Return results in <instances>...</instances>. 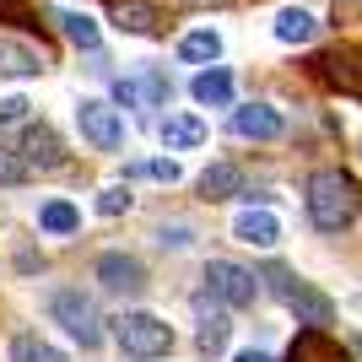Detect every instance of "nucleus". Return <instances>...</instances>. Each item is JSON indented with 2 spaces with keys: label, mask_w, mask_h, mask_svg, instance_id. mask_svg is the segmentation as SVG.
Listing matches in <instances>:
<instances>
[{
  "label": "nucleus",
  "mask_w": 362,
  "mask_h": 362,
  "mask_svg": "<svg viewBox=\"0 0 362 362\" xmlns=\"http://www.w3.org/2000/svg\"><path fill=\"white\" fill-rule=\"evenodd\" d=\"M303 206H308V222H314L319 233H346V227L357 222V189H351V179L341 168H314Z\"/></svg>",
  "instance_id": "1"
},
{
  "label": "nucleus",
  "mask_w": 362,
  "mask_h": 362,
  "mask_svg": "<svg viewBox=\"0 0 362 362\" xmlns=\"http://www.w3.org/2000/svg\"><path fill=\"white\" fill-rule=\"evenodd\" d=\"M259 281H265V287H271L276 298L298 314V325H314V330H319V325H330V319H335V303L325 298V292H314L303 276H292L287 265H265V276H259Z\"/></svg>",
  "instance_id": "2"
},
{
  "label": "nucleus",
  "mask_w": 362,
  "mask_h": 362,
  "mask_svg": "<svg viewBox=\"0 0 362 362\" xmlns=\"http://www.w3.org/2000/svg\"><path fill=\"white\" fill-rule=\"evenodd\" d=\"M114 341H119V351L130 362H157L173 351V330H168L157 314H124L119 325H114Z\"/></svg>",
  "instance_id": "3"
},
{
  "label": "nucleus",
  "mask_w": 362,
  "mask_h": 362,
  "mask_svg": "<svg viewBox=\"0 0 362 362\" xmlns=\"http://www.w3.org/2000/svg\"><path fill=\"white\" fill-rule=\"evenodd\" d=\"M259 281L249 265H238V259H211L206 265V292H211L216 303H227V308H249V303L259 298Z\"/></svg>",
  "instance_id": "4"
},
{
  "label": "nucleus",
  "mask_w": 362,
  "mask_h": 362,
  "mask_svg": "<svg viewBox=\"0 0 362 362\" xmlns=\"http://www.w3.org/2000/svg\"><path fill=\"white\" fill-rule=\"evenodd\" d=\"M49 314L60 319L81 346H98V341H103V319H98V303H92L87 292H76V287L54 292V298H49Z\"/></svg>",
  "instance_id": "5"
},
{
  "label": "nucleus",
  "mask_w": 362,
  "mask_h": 362,
  "mask_svg": "<svg viewBox=\"0 0 362 362\" xmlns=\"http://www.w3.org/2000/svg\"><path fill=\"white\" fill-rule=\"evenodd\" d=\"M76 124H81V136H87L98 151H119L124 146V119H119V108L103 103V98H81V103H76Z\"/></svg>",
  "instance_id": "6"
},
{
  "label": "nucleus",
  "mask_w": 362,
  "mask_h": 362,
  "mask_svg": "<svg viewBox=\"0 0 362 362\" xmlns=\"http://www.w3.org/2000/svg\"><path fill=\"white\" fill-rule=\"evenodd\" d=\"M314 71L330 81V87H341V92H351V98H362V49L357 44H335V49H325L314 60Z\"/></svg>",
  "instance_id": "7"
},
{
  "label": "nucleus",
  "mask_w": 362,
  "mask_h": 362,
  "mask_svg": "<svg viewBox=\"0 0 362 362\" xmlns=\"http://www.w3.org/2000/svg\"><path fill=\"white\" fill-rule=\"evenodd\" d=\"M98 281H103V292H114V298H141V292H146V265H141L136 255H103L98 259Z\"/></svg>",
  "instance_id": "8"
},
{
  "label": "nucleus",
  "mask_w": 362,
  "mask_h": 362,
  "mask_svg": "<svg viewBox=\"0 0 362 362\" xmlns=\"http://www.w3.org/2000/svg\"><path fill=\"white\" fill-rule=\"evenodd\" d=\"M22 163L38 168V173H54V168H65V141L49 124H28L22 130Z\"/></svg>",
  "instance_id": "9"
},
{
  "label": "nucleus",
  "mask_w": 362,
  "mask_h": 362,
  "mask_svg": "<svg viewBox=\"0 0 362 362\" xmlns=\"http://www.w3.org/2000/svg\"><path fill=\"white\" fill-rule=\"evenodd\" d=\"M281 130H287V119H281L271 103H243V108H233V136H243V141H276Z\"/></svg>",
  "instance_id": "10"
},
{
  "label": "nucleus",
  "mask_w": 362,
  "mask_h": 362,
  "mask_svg": "<svg viewBox=\"0 0 362 362\" xmlns=\"http://www.w3.org/2000/svg\"><path fill=\"white\" fill-rule=\"evenodd\" d=\"M114 98H119L124 108H157V103H168V98H173V87H168V76L146 71L141 81H119V87H114Z\"/></svg>",
  "instance_id": "11"
},
{
  "label": "nucleus",
  "mask_w": 362,
  "mask_h": 362,
  "mask_svg": "<svg viewBox=\"0 0 362 362\" xmlns=\"http://www.w3.org/2000/svg\"><path fill=\"white\" fill-rule=\"evenodd\" d=\"M233 238L249 243V249H276V243H281V222H276L271 211H243L238 222H233Z\"/></svg>",
  "instance_id": "12"
},
{
  "label": "nucleus",
  "mask_w": 362,
  "mask_h": 362,
  "mask_svg": "<svg viewBox=\"0 0 362 362\" xmlns=\"http://www.w3.org/2000/svg\"><path fill=\"white\" fill-rule=\"evenodd\" d=\"M206 119H195V114H168L163 119V146L168 151H195V146H206Z\"/></svg>",
  "instance_id": "13"
},
{
  "label": "nucleus",
  "mask_w": 362,
  "mask_h": 362,
  "mask_svg": "<svg viewBox=\"0 0 362 362\" xmlns=\"http://www.w3.org/2000/svg\"><path fill=\"white\" fill-rule=\"evenodd\" d=\"M44 71V54L28 44H11V38H0V76L6 81H28V76Z\"/></svg>",
  "instance_id": "14"
},
{
  "label": "nucleus",
  "mask_w": 362,
  "mask_h": 362,
  "mask_svg": "<svg viewBox=\"0 0 362 362\" xmlns=\"http://www.w3.org/2000/svg\"><path fill=\"white\" fill-rule=\"evenodd\" d=\"M179 60H189V65H216V60H222V33H216V28L184 33V38H179Z\"/></svg>",
  "instance_id": "15"
},
{
  "label": "nucleus",
  "mask_w": 362,
  "mask_h": 362,
  "mask_svg": "<svg viewBox=\"0 0 362 362\" xmlns=\"http://www.w3.org/2000/svg\"><path fill=\"white\" fill-rule=\"evenodd\" d=\"M200 195L206 200H238L243 195V173L233 163H211L206 173H200Z\"/></svg>",
  "instance_id": "16"
},
{
  "label": "nucleus",
  "mask_w": 362,
  "mask_h": 362,
  "mask_svg": "<svg viewBox=\"0 0 362 362\" xmlns=\"http://www.w3.org/2000/svg\"><path fill=\"white\" fill-rule=\"evenodd\" d=\"M189 92H195V103H206V108H227L233 103V76H227L222 65H211V71H200L195 81H189Z\"/></svg>",
  "instance_id": "17"
},
{
  "label": "nucleus",
  "mask_w": 362,
  "mask_h": 362,
  "mask_svg": "<svg viewBox=\"0 0 362 362\" xmlns=\"http://www.w3.org/2000/svg\"><path fill=\"white\" fill-rule=\"evenodd\" d=\"M319 33V16L303 11V6H287V11H276V38L281 44H308Z\"/></svg>",
  "instance_id": "18"
},
{
  "label": "nucleus",
  "mask_w": 362,
  "mask_h": 362,
  "mask_svg": "<svg viewBox=\"0 0 362 362\" xmlns=\"http://www.w3.org/2000/svg\"><path fill=\"white\" fill-rule=\"evenodd\" d=\"M114 22H119V33H157V6H146V0H114Z\"/></svg>",
  "instance_id": "19"
},
{
  "label": "nucleus",
  "mask_w": 362,
  "mask_h": 362,
  "mask_svg": "<svg viewBox=\"0 0 362 362\" xmlns=\"http://www.w3.org/2000/svg\"><path fill=\"white\" fill-rule=\"evenodd\" d=\"M292 362H346V357H341V351H335L330 341H325V335L308 325V330L298 335V346H292Z\"/></svg>",
  "instance_id": "20"
},
{
  "label": "nucleus",
  "mask_w": 362,
  "mask_h": 362,
  "mask_svg": "<svg viewBox=\"0 0 362 362\" xmlns=\"http://www.w3.org/2000/svg\"><path fill=\"white\" fill-rule=\"evenodd\" d=\"M38 227H44V233H76V227H81V211H76L71 200H49L44 211H38Z\"/></svg>",
  "instance_id": "21"
},
{
  "label": "nucleus",
  "mask_w": 362,
  "mask_h": 362,
  "mask_svg": "<svg viewBox=\"0 0 362 362\" xmlns=\"http://www.w3.org/2000/svg\"><path fill=\"white\" fill-rule=\"evenodd\" d=\"M54 22L65 28V38H71L76 49H87V54L98 49V28H92V16H81V11H60Z\"/></svg>",
  "instance_id": "22"
},
{
  "label": "nucleus",
  "mask_w": 362,
  "mask_h": 362,
  "mask_svg": "<svg viewBox=\"0 0 362 362\" xmlns=\"http://www.w3.org/2000/svg\"><path fill=\"white\" fill-rule=\"evenodd\" d=\"M227 330H233L227 314H206V319H200V330H195V346L206 351V357H216V351L227 346Z\"/></svg>",
  "instance_id": "23"
},
{
  "label": "nucleus",
  "mask_w": 362,
  "mask_h": 362,
  "mask_svg": "<svg viewBox=\"0 0 362 362\" xmlns=\"http://www.w3.org/2000/svg\"><path fill=\"white\" fill-rule=\"evenodd\" d=\"M11 362H65V351H54L38 335H16L11 341Z\"/></svg>",
  "instance_id": "24"
},
{
  "label": "nucleus",
  "mask_w": 362,
  "mask_h": 362,
  "mask_svg": "<svg viewBox=\"0 0 362 362\" xmlns=\"http://www.w3.org/2000/svg\"><path fill=\"white\" fill-rule=\"evenodd\" d=\"M130 200H136V195H130L124 184H108L103 195H98V211H103V216H124V211H130Z\"/></svg>",
  "instance_id": "25"
},
{
  "label": "nucleus",
  "mask_w": 362,
  "mask_h": 362,
  "mask_svg": "<svg viewBox=\"0 0 362 362\" xmlns=\"http://www.w3.org/2000/svg\"><path fill=\"white\" fill-rule=\"evenodd\" d=\"M28 173H33V168L22 163V151H6V146H0V184H11V189H16Z\"/></svg>",
  "instance_id": "26"
},
{
  "label": "nucleus",
  "mask_w": 362,
  "mask_h": 362,
  "mask_svg": "<svg viewBox=\"0 0 362 362\" xmlns=\"http://www.w3.org/2000/svg\"><path fill=\"white\" fill-rule=\"evenodd\" d=\"M0 16H11L16 28H38V16L28 11V0H0Z\"/></svg>",
  "instance_id": "27"
},
{
  "label": "nucleus",
  "mask_w": 362,
  "mask_h": 362,
  "mask_svg": "<svg viewBox=\"0 0 362 362\" xmlns=\"http://www.w3.org/2000/svg\"><path fill=\"white\" fill-rule=\"evenodd\" d=\"M141 173H151L157 184H179V163H173V157H157V163H146Z\"/></svg>",
  "instance_id": "28"
},
{
  "label": "nucleus",
  "mask_w": 362,
  "mask_h": 362,
  "mask_svg": "<svg viewBox=\"0 0 362 362\" xmlns=\"http://www.w3.org/2000/svg\"><path fill=\"white\" fill-rule=\"evenodd\" d=\"M28 98H6V103H0V124H11V119H28Z\"/></svg>",
  "instance_id": "29"
},
{
  "label": "nucleus",
  "mask_w": 362,
  "mask_h": 362,
  "mask_svg": "<svg viewBox=\"0 0 362 362\" xmlns=\"http://www.w3.org/2000/svg\"><path fill=\"white\" fill-rule=\"evenodd\" d=\"M157 243H173V249H184V243H189V227H163V233H157Z\"/></svg>",
  "instance_id": "30"
},
{
  "label": "nucleus",
  "mask_w": 362,
  "mask_h": 362,
  "mask_svg": "<svg viewBox=\"0 0 362 362\" xmlns=\"http://www.w3.org/2000/svg\"><path fill=\"white\" fill-rule=\"evenodd\" d=\"M233 362H271V351H238Z\"/></svg>",
  "instance_id": "31"
},
{
  "label": "nucleus",
  "mask_w": 362,
  "mask_h": 362,
  "mask_svg": "<svg viewBox=\"0 0 362 362\" xmlns=\"http://www.w3.org/2000/svg\"><path fill=\"white\" fill-rule=\"evenodd\" d=\"M189 6H222V0H189Z\"/></svg>",
  "instance_id": "32"
},
{
  "label": "nucleus",
  "mask_w": 362,
  "mask_h": 362,
  "mask_svg": "<svg viewBox=\"0 0 362 362\" xmlns=\"http://www.w3.org/2000/svg\"><path fill=\"white\" fill-rule=\"evenodd\" d=\"M357 146H362V141H357Z\"/></svg>",
  "instance_id": "33"
}]
</instances>
